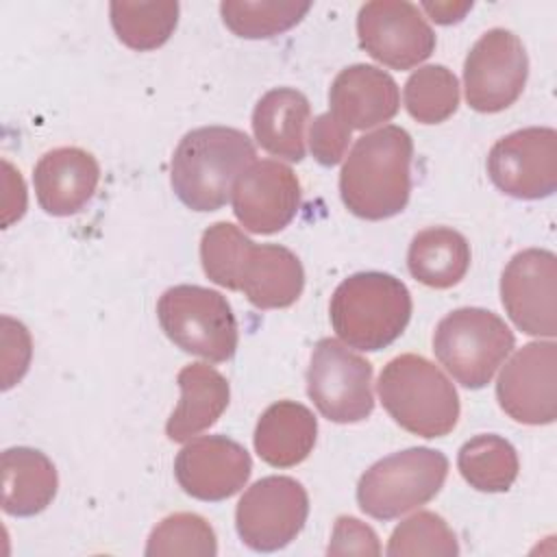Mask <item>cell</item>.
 <instances>
[{"instance_id": "6da1fadb", "label": "cell", "mask_w": 557, "mask_h": 557, "mask_svg": "<svg viewBox=\"0 0 557 557\" xmlns=\"http://www.w3.org/2000/svg\"><path fill=\"white\" fill-rule=\"evenodd\" d=\"M205 274L244 296L257 309L294 305L305 287L300 259L278 244H255L235 224L215 222L200 239Z\"/></svg>"}, {"instance_id": "7a4b0ae2", "label": "cell", "mask_w": 557, "mask_h": 557, "mask_svg": "<svg viewBox=\"0 0 557 557\" xmlns=\"http://www.w3.org/2000/svg\"><path fill=\"white\" fill-rule=\"evenodd\" d=\"M411 135L394 124L359 137L339 172L346 209L363 220L400 213L411 194Z\"/></svg>"}, {"instance_id": "3957f363", "label": "cell", "mask_w": 557, "mask_h": 557, "mask_svg": "<svg viewBox=\"0 0 557 557\" xmlns=\"http://www.w3.org/2000/svg\"><path fill=\"white\" fill-rule=\"evenodd\" d=\"M255 144L244 131L231 126L194 128L172 154V189L191 211H218L228 202L237 178L255 163Z\"/></svg>"}, {"instance_id": "277c9868", "label": "cell", "mask_w": 557, "mask_h": 557, "mask_svg": "<svg viewBox=\"0 0 557 557\" xmlns=\"http://www.w3.org/2000/svg\"><path fill=\"white\" fill-rule=\"evenodd\" d=\"M411 309V294L400 278L385 272H357L335 287L329 318L346 346L374 352L403 335Z\"/></svg>"}, {"instance_id": "5b68a950", "label": "cell", "mask_w": 557, "mask_h": 557, "mask_svg": "<svg viewBox=\"0 0 557 557\" xmlns=\"http://www.w3.org/2000/svg\"><path fill=\"white\" fill-rule=\"evenodd\" d=\"M379 398L405 431L433 440L448 435L459 420V396L448 376L422 355H398L381 370Z\"/></svg>"}, {"instance_id": "8992f818", "label": "cell", "mask_w": 557, "mask_h": 557, "mask_svg": "<svg viewBox=\"0 0 557 557\" xmlns=\"http://www.w3.org/2000/svg\"><path fill=\"white\" fill-rule=\"evenodd\" d=\"M516 344L513 333L494 311L461 307L444 315L433 333V352L457 383L485 387Z\"/></svg>"}, {"instance_id": "52a82bcc", "label": "cell", "mask_w": 557, "mask_h": 557, "mask_svg": "<svg viewBox=\"0 0 557 557\" xmlns=\"http://www.w3.org/2000/svg\"><path fill=\"white\" fill-rule=\"evenodd\" d=\"M448 476L444 453L407 448L372 463L357 483V503L376 520H394L437 496Z\"/></svg>"}, {"instance_id": "ba28073f", "label": "cell", "mask_w": 557, "mask_h": 557, "mask_svg": "<svg viewBox=\"0 0 557 557\" xmlns=\"http://www.w3.org/2000/svg\"><path fill=\"white\" fill-rule=\"evenodd\" d=\"M157 318L172 344L220 363L237 350V320L228 300L209 287L174 285L157 302Z\"/></svg>"}, {"instance_id": "9c48e42d", "label": "cell", "mask_w": 557, "mask_h": 557, "mask_svg": "<svg viewBox=\"0 0 557 557\" xmlns=\"http://www.w3.org/2000/svg\"><path fill=\"white\" fill-rule=\"evenodd\" d=\"M307 394L326 420L337 424L361 422L374 409L372 363L346 344L324 337L311 352Z\"/></svg>"}, {"instance_id": "30bf717a", "label": "cell", "mask_w": 557, "mask_h": 557, "mask_svg": "<svg viewBox=\"0 0 557 557\" xmlns=\"http://www.w3.org/2000/svg\"><path fill=\"white\" fill-rule=\"evenodd\" d=\"M309 496L292 476H263L237 503L235 527L242 542L259 553L285 548L302 531Z\"/></svg>"}, {"instance_id": "8fae6325", "label": "cell", "mask_w": 557, "mask_h": 557, "mask_svg": "<svg viewBox=\"0 0 557 557\" xmlns=\"http://www.w3.org/2000/svg\"><path fill=\"white\" fill-rule=\"evenodd\" d=\"M527 76L529 59L518 35L492 28L476 39L466 57V100L479 113H498L520 98Z\"/></svg>"}, {"instance_id": "7c38bea8", "label": "cell", "mask_w": 557, "mask_h": 557, "mask_svg": "<svg viewBox=\"0 0 557 557\" xmlns=\"http://www.w3.org/2000/svg\"><path fill=\"white\" fill-rule=\"evenodd\" d=\"M487 174L511 198H548L557 189L555 128L529 126L500 137L487 154Z\"/></svg>"}, {"instance_id": "4fadbf2b", "label": "cell", "mask_w": 557, "mask_h": 557, "mask_svg": "<svg viewBox=\"0 0 557 557\" xmlns=\"http://www.w3.org/2000/svg\"><path fill=\"white\" fill-rule=\"evenodd\" d=\"M359 46L392 70H411L435 50V33L416 4L405 0L366 2L357 13Z\"/></svg>"}, {"instance_id": "5bb4252c", "label": "cell", "mask_w": 557, "mask_h": 557, "mask_svg": "<svg viewBox=\"0 0 557 557\" xmlns=\"http://www.w3.org/2000/svg\"><path fill=\"white\" fill-rule=\"evenodd\" d=\"M500 298L509 320L527 335L557 333V257L527 248L509 259L500 276Z\"/></svg>"}, {"instance_id": "9a60e30c", "label": "cell", "mask_w": 557, "mask_h": 557, "mask_svg": "<svg viewBox=\"0 0 557 557\" xmlns=\"http://www.w3.org/2000/svg\"><path fill=\"white\" fill-rule=\"evenodd\" d=\"M500 409L522 424H550L557 418V344L529 342L507 361L496 383Z\"/></svg>"}, {"instance_id": "2e32d148", "label": "cell", "mask_w": 557, "mask_h": 557, "mask_svg": "<svg viewBox=\"0 0 557 557\" xmlns=\"http://www.w3.org/2000/svg\"><path fill=\"white\" fill-rule=\"evenodd\" d=\"M300 183L281 161H255L233 187V213L239 224L257 235L283 231L298 213Z\"/></svg>"}, {"instance_id": "e0dca14e", "label": "cell", "mask_w": 557, "mask_h": 557, "mask_svg": "<svg viewBox=\"0 0 557 557\" xmlns=\"http://www.w3.org/2000/svg\"><path fill=\"white\" fill-rule=\"evenodd\" d=\"M252 472L248 450L226 435H202L181 448L174 476L198 500H224L237 494Z\"/></svg>"}, {"instance_id": "ac0fdd59", "label": "cell", "mask_w": 557, "mask_h": 557, "mask_svg": "<svg viewBox=\"0 0 557 557\" xmlns=\"http://www.w3.org/2000/svg\"><path fill=\"white\" fill-rule=\"evenodd\" d=\"M331 115L346 124L350 131H366L389 122L400 107V94L396 81L366 63L344 67L329 89Z\"/></svg>"}, {"instance_id": "d6986e66", "label": "cell", "mask_w": 557, "mask_h": 557, "mask_svg": "<svg viewBox=\"0 0 557 557\" xmlns=\"http://www.w3.org/2000/svg\"><path fill=\"white\" fill-rule=\"evenodd\" d=\"M100 165L83 148L65 146L46 152L33 172L39 207L50 215H74L96 194Z\"/></svg>"}, {"instance_id": "ffe728a7", "label": "cell", "mask_w": 557, "mask_h": 557, "mask_svg": "<svg viewBox=\"0 0 557 557\" xmlns=\"http://www.w3.org/2000/svg\"><path fill=\"white\" fill-rule=\"evenodd\" d=\"M176 383L181 387V400L165 422V435L172 442H187L213 426L226 411L231 387L226 376L209 363L185 366Z\"/></svg>"}, {"instance_id": "44dd1931", "label": "cell", "mask_w": 557, "mask_h": 557, "mask_svg": "<svg viewBox=\"0 0 557 557\" xmlns=\"http://www.w3.org/2000/svg\"><path fill=\"white\" fill-rule=\"evenodd\" d=\"M318 437V420L296 400L270 405L255 429L257 455L274 468H292L309 457Z\"/></svg>"}, {"instance_id": "7402d4cb", "label": "cell", "mask_w": 557, "mask_h": 557, "mask_svg": "<svg viewBox=\"0 0 557 557\" xmlns=\"http://www.w3.org/2000/svg\"><path fill=\"white\" fill-rule=\"evenodd\" d=\"M311 107L305 94L292 87L270 89L259 98L252 111V133L257 144L287 161L305 159V126Z\"/></svg>"}, {"instance_id": "603a6c76", "label": "cell", "mask_w": 557, "mask_h": 557, "mask_svg": "<svg viewBox=\"0 0 557 557\" xmlns=\"http://www.w3.org/2000/svg\"><path fill=\"white\" fill-rule=\"evenodd\" d=\"M2 509L28 518L44 511L57 496L54 463L35 448L13 446L2 453Z\"/></svg>"}, {"instance_id": "cb8c5ba5", "label": "cell", "mask_w": 557, "mask_h": 557, "mask_svg": "<svg viewBox=\"0 0 557 557\" xmlns=\"http://www.w3.org/2000/svg\"><path fill=\"white\" fill-rule=\"evenodd\" d=\"M407 268L422 285L448 289L457 285L470 268V244L455 228H424L409 244Z\"/></svg>"}, {"instance_id": "d4e9b609", "label": "cell", "mask_w": 557, "mask_h": 557, "mask_svg": "<svg viewBox=\"0 0 557 557\" xmlns=\"http://www.w3.org/2000/svg\"><path fill=\"white\" fill-rule=\"evenodd\" d=\"M457 468L470 487L494 494L507 492L513 485L520 461L511 442L494 433H483L459 448Z\"/></svg>"}, {"instance_id": "484cf974", "label": "cell", "mask_w": 557, "mask_h": 557, "mask_svg": "<svg viewBox=\"0 0 557 557\" xmlns=\"http://www.w3.org/2000/svg\"><path fill=\"white\" fill-rule=\"evenodd\" d=\"M178 2L154 0V2H128L115 0L109 7L111 26L117 39L131 50H157L161 48L178 24Z\"/></svg>"}, {"instance_id": "4316f807", "label": "cell", "mask_w": 557, "mask_h": 557, "mask_svg": "<svg viewBox=\"0 0 557 557\" xmlns=\"http://www.w3.org/2000/svg\"><path fill=\"white\" fill-rule=\"evenodd\" d=\"M309 9L311 2L296 0H224L220 4L226 28L244 39H268L281 35L296 26Z\"/></svg>"}, {"instance_id": "83f0119b", "label": "cell", "mask_w": 557, "mask_h": 557, "mask_svg": "<svg viewBox=\"0 0 557 557\" xmlns=\"http://www.w3.org/2000/svg\"><path fill=\"white\" fill-rule=\"evenodd\" d=\"M403 96L413 120L440 124L459 107V83L446 65H424L407 78Z\"/></svg>"}, {"instance_id": "f1b7e54d", "label": "cell", "mask_w": 557, "mask_h": 557, "mask_svg": "<svg viewBox=\"0 0 557 557\" xmlns=\"http://www.w3.org/2000/svg\"><path fill=\"white\" fill-rule=\"evenodd\" d=\"M148 557L161 555H200L213 557L218 540L211 524L198 513H172L163 518L150 533L146 550Z\"/></svg>"}, {"instance_id": "f546056e", "label": "cell", "mask_w": 557, "mask_h": 557, "mask_svg": "<svg viewBox=\"0 0 557 557\" xmlns=\"http://www.w3.org/2000/svg\"><path fill=\"white\" fill-rule=\"evenodd\" d=\"M385 553L389 557L407 555H459V544L446 520L433 511H418L403 520L389 535Z\"/></svg>"}, {"instance_id": "4dcf8cb0", "label": "cell", "mask_w": 557, "mask_h": 557, "mask_svg": "<svg viewBox=\"0 0 557 557\" xmlns=\"http://www.w3.org/2000/svg\"><path fill=\"white\" fill-rule=\"evenodd\" d=\"M33 355L30 333L9 315H2V387L15 385L28 370Z\"/></svg>"}, {"instance_id": "1f68e13d", "label": "cell", "mask_w": 557, "mask_h": 557, "mask_svg": "<svg viewBox=\"0 0 557 557\" xmlns=\"http://www.w3.org/2000/svg\"><path fill=\"white\" fill-rule=\"evenodd\" d=\"M350 128L331 113H322L311 122L309 148L320 165H337L348 148Z\"/></svg>"}, {"instance_id": "d6a6232c", "label": "cell", "mask_w": 557, "mask_h": 557, "mask_svg": "<svg viewBox=\"0 0 557 557\" xmlns=\"http://www.w3.org/2000/svg\"><path fill=\"white\" fill-rule=\"evenodd\" d=\"M326 550L329 555H379L381 546L376 533L368 524L352 516H339Z\"/></svg>"}, {"instance_id": "836d02e7", "label": "cell", "mask_w": 557, "mask_h": 557, "mask_svg": "<svg viewBox=\"0 0 557 557\" xmlns=\"http://www.w3.org/2000/svg\"><path fill=\"white\" fill-rule=\"evenodd\" d=\"M422 9L437 24H455L472 9V2H424Z\"/></svg>"}]
</instances>
